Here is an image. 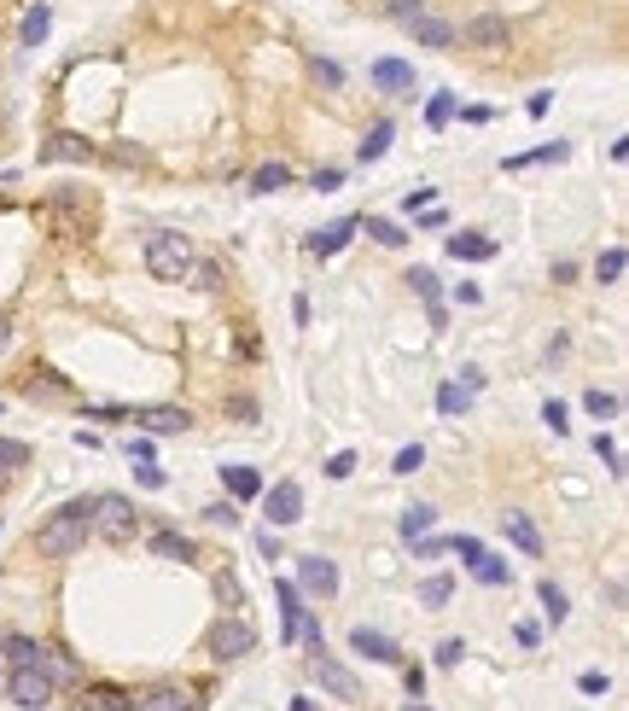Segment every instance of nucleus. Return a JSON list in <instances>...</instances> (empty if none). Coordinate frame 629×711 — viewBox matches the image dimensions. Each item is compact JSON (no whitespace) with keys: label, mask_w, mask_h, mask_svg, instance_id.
Returning a JSON list of instances; mask_svg holds the SVG:
<instances>
[{"label":"nucleus","mask_w":629,"mask_h":711,"mask_svg":"<svg viewBox=\"0 0 629 711\" xmlns=\"http://www.w3.org/2000/svg\"><path fill=\"white\" fill-rule=\"evenodd\" d=\"M0 484H6V473H0Z\"/></svg>","instance_id":"nucleus-59"},{"label":"nucleus","mask_w":629,"mask_h":711,"mask_svg":"<svg viewBox=\"0 0 629 711\" xmlns=\"http://www.w3.org/2000/svg\"><path fill=\"white\" fill-rule=\"evenodd\" d=\"M431 519H437V508H426V502H414V508H402L397 531H402L408 542H414V537H426V531H431Z\"/></svg>","instance_id":"nucleus-29"},{"label":"nucleus","mask_w":629,"mask_h":711,"mask_svg":"<svg viewBox=\"0 0 629 711\" xmlns=\"http://www.w3.org/2000/svg\"><path fill=\"white\" fill-rule=\"evenodd\" d=\"M88 537L111 542V548L134 542V537H140V508H134L129 496H117V490L94 496V508H88Z\"/></svg>","instance_id":"nucleus-2"},{"label":"nucleus","mask_w":629,"mask_h":711,"mask_svg":"<svg viewBox=\"0 0 629 711\" xmlns=\"http://www.w3.org/2000/svg\"><path fill=\"white\" fill-rule=\"evenodd\" d=\"M65 391H70L65 373H35L30 385H24V397H65Z\"/></svg>","instance_id":"nucleus-33"},{"label":"nucleus","mask_w":629,"mask_h":711,"mask_svg":"<svg viewBox=\"0 0 629 711\" xmlns=\"http://www.w3.org/2000/svg\"><path fill=\"white\" fill-rule=\"evenodd\" d=\"M466 572L478 577V583H484V589H501V583H513V566H507V560H496V554H490V548H478V554H472V560H466Z\"/></svg>","instance_id":"nucleus-21"},{"label":"nucleus","mask_w":629,"mask_h":711,"mask_svg":"<svg viewBox=\"0 0 629 711\" xmlns=\"http://www.w3.org/2000/svg\"><path fill=\"white\" fill-rule=\"evenodd\" d=\"M542 420H548L554 432H565V403H548V408H542Z\"/></svg>","instance_id":"nucleus-54"},{"label":"nucleus","mask_w":629,"mask_h":711,"mask_svg":"<svg viewBox=\"0 0 629 711\" xmlns=\"http://www.w3.org/2000/svg\"><path fill=\"white\" fill-rule=\"evenodd\" d=\"M274 601H280V642H298V624H303V589L298 583H286V577H280V583H274Z\"/></svg>","instance_id":"nucleus-14"},{"label":"nucleus","mask_w":629,"mask_h":711,"mask_svg":"<svg viewBox=\"0 0 629 711\" xmlns=\"http://www.w3.org/2000/svg\"><path fill=\"white\" fill-rule=\"evenodd\" d=\"M12 467H30V443L0 438V473H12Z\"/></svg>","instance_id":"nucleus-37"},{"label":"nucleus","mask_w":629,"mask_h":711,"mask_svg":"<svg viewBox=\"0 0 629 711\" xmlns=\"http://www.w3.org/2000/svg\"><path fill=\"white\" fill-rule=\"evenodd\" d=\"M88 496H76V502H65V508H53L47 519H41V531H35V548L47 554V560H65V554H76L82 542H88Z\"/></svg>","instance_id":"nucleus-1"},{"label":"nucleus","mask_w":629,"mask_h":711,"mask_svg":"<svg viewBox=\"0 0 629 711\" xmlns=\"http://www.w3.org/2000/svg\"><path fill=\"white\" fill-rule=\"evenodd\" d=\"M461 659H466V642H461V636H449V642H437V665H443V671H455Z\"/></svg>","instance_id":"nucleus-44"},{"label":"nucleus","mask_w":629,"mask_h":711,"mask_svg":"<svg viewBox=\"0 0 629 711\" xmlns=\"http://www.w3.org/2000/svg\"><path fill=\"white\" fill-rule=\"evenodd\" d=\"M94 158V140L76 135V129H59V135L41 140V164H88Z\"/></svg>","instance_id":"nucleus-9"},{"label":"nucleus","mask_w":629,"mask_h":711,"mask_svg":"<svg viewBox=\"0 0 629 711\" xmlns=\"http://www.w3.org/2000/svg\"><path fill=\"white\" fill-rule=\"evenodd\" d=\"M47 216H53V228L70 239V234H82V228H88L94 199H88V193H53V199H47Z\"/></svg>","instance_id":"nucleus-8"},{"label":"nucleus","mask_w":629,"mask_h":711,"mask_svg":"<svg viewBox=\"0 0 629 711\" xmlns=\"http://www.w3.org/2000/svg\"><path fill=\"white\" fill-rule=\"evenodd\" d=\"M134 478H140V484H146V490H164L169 478L158 473V467H152V461H140V467H134Z\"/></svg>","instance_id":"nucleus-51"},{"label":"nucleus","mask_w":629,"mask_h":711,"mask_svg":"<svg viewBox=\"0 0 629 711\" xmlns=\"http://www.w3.org/2000/svg\"><path fill=\"white\" fill-rule=\"evenodd\" d=\"M583 408H589L595 420H618V414H624V403H618L612 391H589V397H583Z\"/></svg>","instance_id":"nucleus-36"},{"label":"nucleus","mask_w":629,"mask_h":711,"mask_svg":"<svg viewBox=\"0 0 629 711\" xmlns=\"http://www.w3.org/2000/svg\"><path fill=\"white\" fill-rule=\"evenodd\" d=\"M402 711H431V706H426V700H408V706H402Z\"/></svg>","instance_id":"nucleus-58"},{"label":"nucleus","mask_w":629,"mask_h":711,"mask_svg":"<svg viewBox=\"0 0 629 711\" xmlns=\"http://www.w3.org/2000/svg\"><path fill=\"white\" fill-rule=\"evenodd\" d=\"M350 653H362V659H373V665H402V647L391 642L385 630H367V624L350 630Z\"/></svg>","instance_id":"nucleus-11"},{"label":"nucleus","mask_w":629,"mask_h":711,"mask_svg":"<svg viewBox=\"0 0 629 711\" xmlns=\"http://www.w3.org/2000/svg\"><path fill=\"white\" fill-rule=\"evenodd\" d=\"M362 228H367V234H373V239H379V245H402V239H408V234H402V228H397V222H385V216H367Z\"/></svg>","instance_id":"nucleus-38"},{"label":"nucleus","mask_w":629,"mask_h":711,"mask_svg":"<svg viewBox=\"0 0 629 711\" xmlns=\"http://www.w3.org/2000/svg\"><path fill=\"white\" fill-rule=\"evenodd\" d=\"M350 473H356V449H338L327 461V478H350Z\"/></svg>","instance_id":"nucleus-47"},{"label":"nucleus","mask_w":629,"mask_h":711,"mask_svg":"<svg viewBox=\"0 0 629 711\" xmlns=\"http://www.w3.org/2000/svg\"><path fill=\"white\" fill-rule=\"evenodd\" d=\"M187 280H193L199 292H216V286H222V269H216V263H199V257H193V269H187Z\"/></svg>","instance_id":"nucleus-40"},{"label":"nucleus","mask_w":629,"mask_h":711,"mask_svg":"<svg viewBox=\"0 0 629 711\" xmlns=\"http://www.w3.org/2000/svg\"><path fill=\"white\" fill-rule=\"evenodd\" d=\"M577 688H583V694H606V688H612V677H606V671H583V677H577Z\"/></svg>","instance_id":"nucleus-50"},{"label":"nucleus","mask_w":629,"mask_h":711,"mask_svg":"<svg viewBox=\"0 0 629 711\" xmlns=\"http://www.w3.org/2000/svg\"><path fill=\"white\" fill-rule=\"evenodd\" d=\"M367 76L379 94H414V65H402V59H373Z\"/></svg>","instance_id":"nucleus-17"},{"label":"nucleus","mask_w":629,"mask_h":711,"mask_svg":"<svg viewBox=\"0 0 629 711\" xmlns=\"http://www.w3.org/2000/svg\"><path fill=\"white\" fill-rule=\"evenodd\" d=\"M420 12H426V0H385V18L391 24H414Z\"/></svg>","instance_id":"nucleus-39"},{"label":"nucleus","mask_w":629,"mask_h":711,"mask_svg":"<svg viewBox=\"0 0 629 711\" xmlns=\"http://www.w3.org/2000/svg\"><path fill=\"white\" fill-rule=\"evenodd\" d=\"M140 432H152V438H169V432H187L193 426V414L175 403H158V408H140V414H129Z\"/></svg>","instance_id":"nucleus-10"},{"label":"nucleus","mask_w":629,"mask_h":711,"mask_svg":"<svg viewBox=\"0 0 629 711\" xmlns=\"http://www.w3.org/2000/svg\"><path fill=\"white\" fill-rule=\"evenodd\" d=\"M263 513H268V531H286L303 519V484L298 478H280L274 490H263Z\"/></svg>","instance_id":"nucleus-6"},{"label":"nucleus","mask_w":629,"mask_h":711,"mask_svg":"<svg viewBox=\"0 0 629 711\" xmlns=\"http://www.w3.org/2000/svg\"><path fill=\"white\" fill-rule=\"evenodd\" d=\"M420 467H426V449H420V443H408V449H397V461H391V473H420Z\"/></svg>","instance_id":"nucleus-41"},{"label":"nucleus","mask_w":629,"mask_h":711,"mask_svg":"<svg viewBox=\"0 0 629 711\" xmlns=\"http://www.w3.org/2000/svg\"><path fill=\"white\" fill-rule=\"evenodd\" d=\"M6 344H12V327H6V321H0V350H6Z\"/></svg>","instance_id":"nucleus-56"},{"label":"nucleus","mask_w":629,"mask_h":711,"mask_svg":"<svg viewBox=\"0 0 629 711\" xmlns=\"http://www.w3.org/2000/svg\"><path fill=\"white\" fill-rule=\"evenodd\" d=\"M82 711H134V694L129 688H111V682H94L88 700H82Z\"/></svg>","instance_id":"nucleus-23"},{"label":"nucleus","mask_w":629,"mask_h":711,"mask_svg":"<svg viewBox=\"0 0 629 711\" xmlns=\"http://www.w3.org/2000/svg\"><path fill=\"white\" fill-rule=\"evenodd\" d=\"M507 35H513V30H507V18L478 12V18L461 30V41H466V47H478V53H496V47H507Z\"/></svg>","instance_id":"nucleus-13"},{"label":"nucleus","mask_w":629,"mask_h":711,"mask_svg":"<svg viewBox=\"0 0 629 711\" xmlns=\"http://www.w3.org/2000/svg\"><path fill=\"white\" fill-rule=\"evenodd\" d=\"M53 694H59V682L47 677L41 665H18V671L6 677V700L24 706V711H47L53 706Z\"/></svg>","instance_id":"nucleus-4"},{"label":"nucleus","mask_w":629,"mask_h":711,"mask_svg":"<svg viewBox=\"0 0 629 711\" xmlns=\"http://www.w3.org/2000/svg\"><path fill=\"white\" fill-rule=\"evenodd\" d=\"M565 140H554V146H536V152H519V158H507V170H525V164H565Z\"/></svg>","instance_id":"nucleus-30"},{"label":"nucleus","mask_w":629,"mask_h":711,"mask_svg":"<svg viewBox=\"0 0 629 711\" xmlns=\"http://www.w3.org/2000/svg\"><path fill=\"white\" fill-rule=\"evenodd\" d=\"M47 30H53V12H47V6H30V12H24V30H18V41H24V47H41V41H47Z\"/></svg>","instance_id":"nucleus-28"},{"label":"nucleus","mask_w":629,"mask_h":711,"mask_svg":"<svg viewBox=\"0 0 629 711\" xmlns=\"http://www.w3.org/2000/svg\"><path fill=\"white\" fill-rule=\"evenodd\" d=\"M0 647H6V659H12V671L41 659V642H30V636H0Z\"/></svg>","instance_id":"nucleus-31"},{"label":"nucleus","mask_w":629,"mask_h":711,"mask_svg":"<svg viewBox=\"0 0 629 711\" xmlns=\"http://www.w3.org/2000/svg\"><path fill=\"white\" fill-rule=\"evenodd\" d=\"M146 548H152V554H158V560H193V554H199V548H193V537H181V531H152V537H146Z\"/></svg>","instance_id":"nucleus-22"},{"label":"nucleus","mask_w":629,"mask_h":711,"mask_svg":"<svg viewBox=\"0 0 629 711\" xmlns=\"http://www.w3.org/2000/svg\"><path fill=\"white\" fill-rule=\"evenodd\" d=\"M595 455L606 461V467H612V473H624V449H618L612 438H595Z\"/></svg>","instance_id":"nucleus-46"},{"label":"nucleus","mask_w":629,"mask_h":711,"mask_svg":"<svg viewBox=\"0 0 629 711\" xmlns=\"http://www.w3.org/2000/svg\"><path fill=\"white\" fill-rule=\"evenodd\" d=\"M449 117H455V94H437V100L426 105V123H431V129H443Z\"/></svg>","instance_id":"nucleus-43"},{"label":"nucleus","mask_w":629,"mask_h":711,"mask_svg":"<svg viewBox=\"0 0 629 711\" xmlns=\"http://www.w3.org/2000/svg\"><path fill=\"white\" fill-rule=\"evenodd\" d=\"M204 519H210V525H239V508H233V502H210V508H204Z\"/></svg>","instance_id":"nucleus-45"},{"label":"nucleus","mask_w":629,"mask_h":711,"mask_svg":"<svg viewBox=\"0 0 629 711\" xmlns=\"http://www.w3.org/2000/svg\"><path fill=\"white\" fill-rule=\"evenodd\" d=\"M315 82L321 88H344V70L332 65V59H315Z\"/></svg>","instance_id":"nucleus-48"},{"label":"nucleus","mask_w":629,"mask_h":711,"mask_svg":"<svg viewBox=\"0 0 629 711\" xmlns=\"http://www.w3.org/2000/svg\"><path fill=\"white\" fill-rule=\"evenodd\" d=\"M338 181H344V170H332V164H327V170H315V187H321V193H332Z\"/></svg>","instance_id":"nucleus-53"},{"label":"nucleus","mask_w":629,"mask_h":711,"mask_svg":"<svg viewBox=\"0 0 629 711\" xmlns=\"http://www.w3.org/2000/svg\"><path fill=\"white\" fill-rule=\"evenodd\" d=\"M501 531H507V542H513L519 554H530V560H542V531L530 525V513L507 508V513H501Z\"/></svg>","instance_id":"nucleus-15"},{"label":"nucleus","mask_w":629,"mask_h":711,"mask_svg":"<svg viewBox=\"0 0 629 711\" xmlns=\"http://www.w3.org/2000/svg\"><path fill=\"white\" fill-rule=\"evenodd\" d=\"M449 595H455V577H426L420 583V607H443Z\"/></svg>","instance_id":"nucleus-35"},{"label":"nucleus","mask_w":629,"mask_h":711,"mask_svg":"<svg viewBox=\"0 0 629 711\" xmlns=\"http://www.w3.org/2000/svg\"><path fill=\"white\" fill-rule=\"evenodd\" d=\"M624 269H629V251H624V245H606V251L595 257V280H600V286H618V280H624Z\"/></svg>","instance_id":"nucleus-26"},{"label":"nucleus","mask_w":629,"mask_h":711,"mask_svg":"<svg viewBox=\"0 0 629 711\" xmlns=\"http://www.w3.org/2000/svg\"><path fill=\"white\" fill-rule=\"evenodd\" d=\"M449 257H455V263H490V257H496V239L490 234H449Z\"/></svg>","instance_id":"nucleus-20"},{"label":"nucleus","mask_w":629,"mask_h":711,"mask_svg":"<svg viewBox=\"0 0 629 711\" xmlns=\"http://www.w3.org/2000/svg\"><path fill=\"white\" fill-rule=\"evenodd\" d=\"M309 677L321 682V688H327L332 700H356V694H362V682H356V671H344V665L332 659L327 647H315V659H309Z\"/></svg>","instance_id":"nucleus-7"},{"label":"nucleus","mask_w":629,"mask_h":711,"mask_svg":"<svg viewBox=\"0 0 629 711\" xmlns=\"http://www.w3.org/2000/svg\"><path fill=\"white\" fill-rule=\"evenodd\" d=\"M402 30L414 35L420 47H437V53H443V47H455V24H449V18H431V12H420V18H414V24H402Z\"/></svg>","instance_id":"nucleus-19"},{"label":"nucleus","mask_w":629,"mask_h":711,"mask_svg":"<svg viewBox=\"0 0 629 711\" xmlns=\"http://www.w3.org/2000/svg\"><path fill=\"white\" fill-rule=\"evenodd\" d=\"M257 548H263V560H280V537L274 531H257Z\"/></svg>","instance_id":"nucleus-52"},{"label":"nucleus","mask_w":629,"mask_h":711,"mask_svg":"<svg viewBox=\"0 0 629 711\" xmlns=\"http://www.w3.org/2000/svg\"><path fill=\"white\" fill-rule=\"evenodd\" d=\"M286 181H292V170H286V164H263V170L251 175V187H257V193H280Z\"/></svg>","instance_id":"nucleus-34"},{"label":"nucleus","mask_w":629,"mask_h":711,"mask_svg":"<svg viewBox=\"0 0 629 711\" xmlns=\"http://www.w3.org/2000/svg\"><path fill=\"white\" fill-rule=\"evenodd\" d=\"M408 286H414V292L426 298L431 321H443V304H437V274H431V269H414V274H408Z\"/></svg>","instance_id":"nucleus-32"},{"label":"nucleus","mask_w":629,"mask_h":711,"mask_svg":"<svg viewBox=\"0 0 629 711\" xmlns=\"http://www.w3.org/2000/svg\"><path fill=\"white\" fill-rule=\"evenodd\" d=\"M187 269H193V239L175 234V228H158V234H146V274L152 280H187Z\"/></svg>","instance_id":"nucleus-3"},{"label":"nucleus","mask_w":629,"mask_h":711,"mask_svg":"<svg viewBox=\"0 0 629 711\" xmlns=\"http://www.w3.org/2000/svg\"><path fill=\"white\" fill-rule=\"evenodd\" d=\"M536 601H542V612H548V624H554V630L571 618V601H565V589L554 583V577H542V583H536Z\"/></svg>","instance_id":"nucleus-25"},{"label":"nucleus","mask_w":629,"mask_h":711,"mask_svg":"<svg viewBox=\"0 0 629 711\" xmlns=\"http://www.w3.org/2000/svg\"><path fill=\"white\" fill-rule=\"evenodd\" d=\"M356 228H362V216H338V222H327L321 234L309 239V251H315V257H338V251L356 239Z\"/></svg>","instance_id":"nucleus-18"},{"label":"nucleus","mask_w":629,"mask_h":711,"mask_svg":"<svg viewBox=\"0 0 629 711\" xmlns=\"http://www.w3.org/2000/svg\"><path fill=\"white\" fill-rule=\"evenodd\" d=\"M402 688H408V700H420L426 694V671L420 665H402Z\"/></svg>","instance_id":"nucleus-49"},{"label":"nucleus","mask_w":629,"mask_h":711,"mask_svg":"<svg viewBox=\"0 0 629 711\" xmlns=\"http://www.w3.org/2000/svg\"><path fill=\"white\" fill-rule=\"evenodd\" d=\"M222 484H228L233 502H257V496H263V478H257V467H222Z\"/></svg>","instance_id":"nucleus-24"},{"label":"nucleus","mask_w":629,"mask_h":711,"mask_svg":"<svg viewBox=\"0 0 629 711\" xmlns=\"http://www.w3.org/2000/svg\"><path fill=\"white\" fill-rule=\"evenodd\" d=\"M391 135H397L391 123H373V129H367V140L356 146V158H362V164H379V158L391 152Z\"/></svg>","instance_id":"nucleus-27"},{"label":"nucleus","mask_w":629,"mask_h":711,"mask_svg":"<svg viewBox=\"0 0 629 711\" xmlns=\"http://www.w3.org/2000/svg\"><path fill=\"white\" fill-rule=\"evenodd\" d=\"M245 653H257V630L233 612V618H222V624L210 630V659H222V665H228V659H245Z\"/></svg>","instance_id":"nucleus-5"},{"label":"nucleus","mask_w":629,"mask_h":711,"mask_svg":"<svg viewBox=\"0 0 629 711\" xmlns=\"http://www.w3.org/2000/svg\"><path fill=\"white\" fill-rule=\"evenodd\" d=\"M466 403H472V391H466V385H443V391H437V408H443V414H461Z\"/></svg>","instance_id":"nucleus-42"},{"label":"nucleus","mask_w":629,"mask_h":711,"mask_svg":"<svg viewBox=\"0 0 629 711\" xmlns=\"http://www.w3.org/2000/svg\"><path fill=\"white\" fill-rule=\"evenodd\" d=\"M134 711H199V694H193V688H175V682H164V688L140 694V700H134Z\"/></svg>","instance_id":"nucleus-16"},{"label":"nucleus","mask_w":629,"mask_h":711,"mask_svg":"<svg viewBox=\"0 0 629 711\" xmlns=\"http://www.w3.org/2000/svg\"><path fill=\"white\" fill-rule=\"evenodd\" d=\"M292 711H315V700H292Z\"/></svg>","instance_id":"nucleus-57"},{"label":"nucleus","mask_w":629,"mask_h":711,"mask_svg":"<svg viewBox=\"0 0 629 711\" xmlns=\"http://www.w3.org/2000/svg\"><path fill=\"white\" fill-rule=\"evenodd\" d=\"M129 461H152V438H129Z\"/></svg>","instance_id":"nucleus-55"},{"label":"nucleus","mask_w":629,"mask_h":711,"mask_svg":"<svg viewBox=\"0 0 629 711\" xmlns=\"http://www.w3.org/2000/svg\"><path fill=\"white\" fill-rule=\"evenodd\" d=\"M298 583L309 589V595L332 601V595H338V566H332L327 554H303V560H298Z\"/></svg>","instance_id":"nucleus-12"}]
</instances>
